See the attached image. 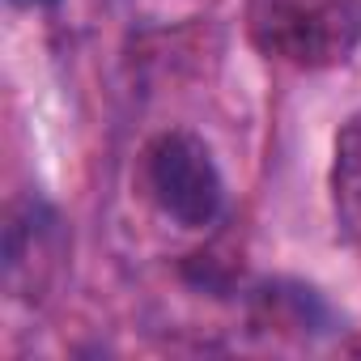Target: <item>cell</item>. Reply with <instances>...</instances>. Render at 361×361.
Masks as SVG:
<instances>
[{
  "mask_svg": "<svg viewBox=\"0 0 361 361\" xmlns=\"http://www.w3.org/2000/svg\"><path fill=\"white\" fill-rule=\"evenodd\" d=\"M247 39L289 68H336L361 47V0H247Z\"/></svg>",
  "mask_w": 361,
  "mask_h": 361,
  "instance_id": "obj_1",
  "label": "cell"
},
{
  "mask_svg": "<svg viewBox=\"0 0 361 361\" xmlns=\"http://www.w3.org/2000/svg\"><path fill=\"white\" fill-rule=\"evenodd\" d=\"M145 188L153 204L183 230H204L226 209V183L209 145L192 132H161L140 157Z\"/></svg>",
  "mask_w": 361,
  "mask_h": 361,
  "instance_id": "obj_2",
  "label": "cell"
},
{
  "mask_svg": "<svg viewBox=\"0 0 361 361\" xmlns=\"http://www.w3.org/2000/svg\"><path fill=\"white\" fill-rule=\"evenodd\" d=\"M60 264V217L43 200H22L5 221V285L13 298L35 302Z\"/></svg>",
  "mask_w": 361,
  "mask_h": 361,
  "instance_id": "obj_3",
  "label": "cell"
},
{
  "mask_svg": "<svg viewBox=\"0 0 361 361\" xmlns=\"http://www.w3.org/2000/svg\"><path fill=\"white\" fill-rule=\"evenodd\" d=\"M327 188H331L336 234L348 247H361V111H353L336 132Z\"/></svg>",
  "mask_w": 361,
  "mask_h": 361,
  "instance_id": "obj_4",
  "label": "cell"
},
{
  "mask_svg": "<svg viewBox=\"0 0 361 361\" xmlns=\"http://www.w3.org/2000/svg\"><path fill=\"white\" fill-rule=\"evenodd\" d=\"M13 5H26V9H35V5H51V0H13Z\"/></svg>",
  "mask_w": 361,
  "mask_h": 361,
  "instance_id": "obj_5",
  "label": "cell"
}]
</instances>
